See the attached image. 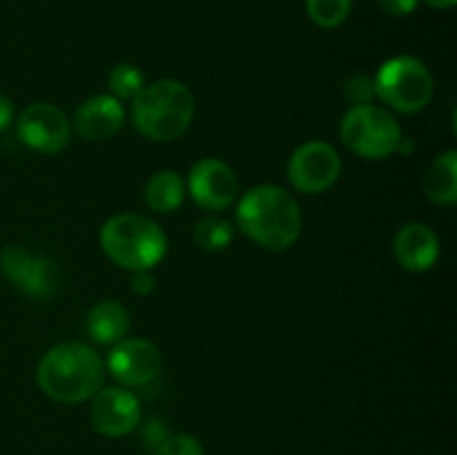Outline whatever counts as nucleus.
Here are the masks:
<instances>
[{"label":"nucleus","mask_w":457,"mask_h":455,"mask_svg":"<svg viewBox=\"0 0 457 455\" xmlns=\"http://www.w3.org/2000/svg\"><path fill=\"white\" fill-rule=\"evenodd\" d=\"M85 328H87L89 337L96 343H103V346L120 342L129 330L128 308L123 303L114 302V299L98 302L89 310L87 319H85Z\"/></svg>","instance_id":"2eb2a0df"},{"label":"nucleus","mask_w":457,"mask_h":455,"mask_svg":"<svg viewBox=\"0 0 457 455\" xmlns=\"http://www.w3.org/2000/svg\"><path fill=\"white\" fill-rule=\"evenodd\" d=\"M183 196H186V183L172 170L154 174L145 186V201L154 212H174L183 203Z\"/></svg>","instance_id":"f3484780"},{"label":"nucleus","mask_w":457,"mask_h":455,"mask_svg":"<svg viewBox=\"0 0 457 455\" xmlns=\"http://www.w3.org/2000/svg\"><path fill=\"white\" fill-rule=\"evenodd\" d=\"M168 435H172V433H170L168 424H165L163 419H150V422L141 428L143 446H145L147 451H152V453H154L156 446H159Z\"/></svg>","instance_id":"5701e85b"},{"label":"nucleus","mask_w":457,"mask_h":455,"mask_svg":"<svg viewBox=\"0 0 457 455\" xmlns=\"http://www.w3.org/2000/svg\"><path fill=\"white\" fill-rule=\"evenodd\" d=\"M40 391L61 404H80L101 391L105 364L87 343L62 342L49 348L36 370Z\"/></svg>","instance_id":"f03ea898"},{"label":"nucleus","mask_w":457,"mask_h":455,"mask_svg":"<svg viewBox=\"0 0 457 455\" xmlns=\"http://www.w3.org/2000/svg\"><path fill=\"white\" fill-rule=\"evenodd\" d=\"M0 270L21 293L34 299H47L61 288V268L43 254L29 252L22 245H4L0 252Z\"/></svg>","instance_id":"0eeeda50"},{"label":"nucleus","mask_w":457,"mask_h":455,"mask_svg":"<svg viewBox=\"0 0 457 455\" xmlns=\"http://www.w3.org/2000/svg\"><path fill=\"white\" fill-rule=\"evenodd\" d=\"M237 223L241 232L266 250H288L302 235L297 199L279 186H254L239 201Z\"/></svg>","instance_id":"f257e3e1"},{"label":"nucleus","mask_w":457,"mask_h":455,"mask_svg":"<svg viewBox=\"0 0 457 455\" xmlns=\"http://www.w3.org/2000/svg\"><path fill=\"white\" fill-rule=\"evenodd\" d=\"M195 116V94L174 79L145 85L132 98V123L138 134L156 143L183 136Z\"/></svg>","instance_id":"7ed1b4c3"},{"label":"nucleus","mask_w":457,"mask_h":455,"mask_svg":"<svg viewBox=\"0 0 457 455\" xmlns=\"http://www.w3.org/2000/svg\"><path fill=\"white\" fill-rule=\"evenodd\" d=\"M424 194L437 205H453L457 201V152L437 156L424 174Z\"/></svg>","instance_id":"dca6fc26"},{"label":"nucleus","mask_w":457,"mask_h":455,"mask_svg":"<svg viewBox=\"0 0 457 455\" xmlns=\"http://www.w3.org/2000/svg\"><path fill=\"white\" fill-rule=\"evenodd\" d=\"M163 366L161 351L141 337H123L114 343L107 357L112 377L123 386H147L154 382Z\"/></svg>","instance_id":"9d476101"},{"label":"nucleus","mask_w":457,"mask_h":455,"mask_svg":"<svg viewBox=\"0 0 457 455\" xmlns=\"http://www.w3.org/2000/svg\"><path fill=\"white\" fill-rule=\"evenodd\" d=\"M378 4L384 13H388V16L404 18V16H409V13L415 12V7H418V0H378Z\"/></svg>","instance_id":"b1692460"},{"label":"nucleus","mask_w":457,"mask_h":455,"mask_svg":"<svg viewBox=\"0 0 457 455\" xmlns=\"http://www.w3.org/2000/svg\"><path fill=\"white\" fill-rule=\"evenodd\" d=\"M424 3L433 9H451L455 4V0H424Z\"/></svg>","instance_id":"bb28decb"},{"label":"nucleus","mask_w":457,"mask_h":455,"mask_svg":"<svg viewBox=\"0 0 457 455\" xmlns=\"http://www.w3.org/2000/svg\"><path fill=\"white\" fill-rule=\"evenodd\" d=\"M190 196L204 210H226L239 192V178L235 170L219 159H201L192 165L187 178Z\"/></svg>","instance_id":"f8f14e48"},{"label":"nucleus","mask_w":457,"mask_h":455,"mask_svg":"<svg viewBox=\"0 0 457 455\" xmlns=\"http://www.w3.org/2000/svg\"><path fill=\"white\" fill-rule=\"evenodd\" d=\"M393 250L402 268L411 272H424L436 266L440 257V241L436 232L424 223H406L393 241Z\"/></svg>","instance_id":"4468645a"},{"label":"nucleus","mask_w":457,"mask_h":455,"mask_svg":"<svg viewBox=\"0 0 457 455\" xmlns=\"http://www.w3.org/2000/svg\"><path fill=\"white\" fill-rule=\"evenodd\" d=\"M339 132L348 150L370 161L395 154L402 141V129L395 116L373 103L353 105L344 114Z\"/></svg>","instance_id":"39448f33"},{"label":"nucleus","mask_w":457,"mask_h":455,"mask_svg":"<svg viewBox=\"0 0 457 455\" xmlns=\"http://www.w3.org/2000/svg\"><path fill=\"white\" fill-rule=\"evenodd\" d=\"M107 85H110V92L114 98H123V101H132L145 83H143V74L134 65H116L114 70L110 71V79H107Z\"/></svg>","instance_id":"aec40b11"},{"label":"nucleus","mask_w":457,"mask_h":455,"mask_svg":"<svg viewBox=\"0 0 457 455\" xmlns=\"http://www.w3.org/2000/svg\"><path fill=\"white\" fill-rule=\"evenodd\" d=\"M89 422L96 433L105 437H125L141 424V404L128 388H101L92 397Z\"/></svg>","instance_id":"9b49d317"},{"label":"nucleus","mask_w":457,"mask_h":455,"mask_svg":"<svg viewBox=\"0 0 457 455\" xmlns=\"http://www.w3.org/2000/svg\"><path fill=\"white\" fill-rule=\"evenodd\" d=\"M13 119V103L4 94H0V129L7 128Z\"/></svg>","instance_id":"a878e982"},{"label":"nucleus","mask_w":457,"mask_h":455,"mask_svg":"<svg viewBox=\"0 0 457 455\" xmlns=\"http://www.w3.org/2000/svg\"><path fill=\"white\" fill-rule=\"evenodd\" d=\"M154 285H156V279L152 277L150 270H137L134 272L132 281H129V288H132V293L143 294V297H145V294H150L152 290H154Z\"/></svg>","instance_id":"393cba45"},{"label":"nucleus","mask_w":457,"mask_h":455,"mask_svg":"<svg viewBox=\"0 0 457 455\" xmlns=\"http://www.w3.org/2000/svg\"><path fill=\"white\" fill-rule=\"evenodd\" d=\"M195 244L201 250H208V252H219V250H226L232 244V236H235V228L228 219L221 217H205L196 223L195 228Z\"/></svg>","instance_id":"a211bd4d"},{"label":"nucleus","mask_w":457,"mask_h":455,"mask_svg":"<svg viewBox=\"0 0 457 455\" xmlns=\"http://www.w3.org/2000/svg\"><path fill=\"white\" fill-rule=\"evenodd\" d=\"M154 455H205L204 444L190 433H177L168 435L154 449Z\"/></svg>","instance_id":"412c9836"},{"label":"nucleus","mask_w":457,"mask_h":455,"mask_svg":"<svg viewBox=\"0 0 457 455\" xmlns=\"http://www.w3.org/2000/svg\"><path fill=\"white\" fill-rule=\"evenodd\" d=\"M375 96L404 114L424 110L433 98V79L420 58L395 56L379 67L373 79Z\"/></svg>","instance_id":"423d86ee"},{"label":"nucleus","mask_w":457,"mask_h":455,"mask_svg":"<svg viewBox=\"0 0 457 455\" xmlns=\"http://www.w3.org/2000/svg\"><path fill=\"white\" fill-rule=\"evenodd\" d=\"M344 96H346L348 103L353 105H366V103L373 101L375 96V85L373 79L364 74H355L346 80L344 85Z\"/></svg>","instance_id":"4be33fe9"},{"label":"nucleus","mask_w":457,"mask_h":455,"mask_svg":"<svg viewBox=\"0 0 457 455\" xmlns=\"http://www.w3.org/2000/svg\"><path fill=\"white\" fill-rule=\"evenodd\" d=\"M353 0H306V12L315 25L324 29L339 27L348 18Z\"/></svg>","instance_id":"6ab92c4d"},{"label":"nucleus","mask_w":457,"mask_h":455,"mask_svg":"<svg viewBox=\"0 0 457 455\" xmlns=\"http://www.w3.org/2000/svg\"><path fill=\"white\" fill-rule=\"evenodd\" d=\"M16 134L21 143L43 154H58L70 145L71 123L65 112L52 103H31L16 120Z\"/></svg>","instance_id":"1a4fd4ad"},{"label":"nucleus","mask_w":457,"mask_h":455,"mask_svg":"<svg viewBox=\"0 0 457 455\" xmlns=\"http://www.w3.org/2000/svg\"><path fill=\"white\" fill-rule=\"evenodd\" d=\"M342 159L330 143L308 141L288 161V181L303 194H321L337 183Z\"/></svg>","instance_id":"6e6552de"},{"label":"nucleus","mask_w":457,"mask_h":455,"mask_svg":"<svg viewBox=\"0 0 457 455\" xmlns=\"http://www.w3.org/2000/svg\"><path fill=\"white\" fill-rule=\"evenodd\" d=\"M125 123V110L112 94L87 98L74 114V128L87 141H107Z\"/></svg>","instance_id":"ddd939ff"},{"label":"nucleus","mask_w":457,"mask_h":455,"mask_svg":"<svg viewBox=\"0 0 457 455\" xmlns=\"http://www.w3.org/2000/svg\"><path fill=\"white\" fill-rule=\"evenodd\" d=\"M101 248L125 270H152L168 252V236L143 214H116L101 228Z\"/></svg>","instance_id":"20e7f679"}]
</instances>
